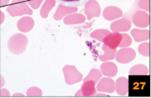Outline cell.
Returning <instances> with one entry per match:
<instances>
[{
	"instance_id": "d6986e66",
	"label": "cell",
	"mask_w": 151,
	"mask_h": 98,
	"mask_svg": "<svg viewBox=\"0 0 151 98\" xmlns=\"http://www.w3.org/2000/svg\"><path fill=\"white\" fill-rule=\"evenodd\" d=\"M102 50L104 51V54L99 56L100 60L104 62L110 60H113L115 58L116 49H111L107 47V46H106L105 44H103Z\"/></svg>"
},
{
	"instance_id": "8992f818",
	"label": "cell",
	"mask_w": 151,
	"mask_h": 98,
	"mask_svg": "<svg viewBox=\"0 0 151 98\" xmlns=\"http://www.w3.org/2000/svg\"><path fill=\"white\" fill-rule=\"evenodd\" d=\"M84 12L88 20H91L93 17L98 18L101 15V8L99 4L96 0H89L85 4Z\"/></svg>"
},
{
	"instance_id": "3957f363",
	"label": "cell",
	"mask_w": 151,
	"mask_h": 98,
	"mask_svg": "<svg viewBox=\"0 0 151 98\" xmlns=\"http://www.w3.org/2000/svg\"><path fill=\"white\" fill-rule=\"evenodd\" d=\"M7 11L13 17L33 14V11L24 0H13L11 5L7 8Z\"/></svg>"
},
{
	"instance_id": "1f68e13d",
	"label": "cell",
	"mask_w": 151,
	"mask_h": 98,
	"mask_svg": "<svg viewBox=\"0 0 151 98\" xmlns=\"http://www.w3.org/2000/svg\"><path fill=\"white\" fill-rule=\"evenodd\" d=\"M83 94H82V89H80V90L78 91L75 94V97H83Z\"/></svg>"
},
{
	"instance_id": "9a60e30c",
	"label": "cell",
	"mask_w": 151,
	"mask_h": 98,
	"mask_svg": "<svg viewBox=\"0 0 151 98\" xmlns=\"http://www.w3.org/2000/svg\"><path fill=\"white\" fill-rule=\"evenodd\" d=\"M86 21V17L82 13H71L64 18V23L66 25L82 24Z\"/></svg>"
},
{
	"instance_id": "cb8c5ba5",
	"label": "cell",
	"mask_w": 151,
	"mask_h": 98,
	"mask_svg": "<svg viewBox=\"0 0 151 98\" xmlns=\"http://www.w3.org/2000/svg\"><path fill=\"white\" fill-rule=\"evenodd\" d=\"M59 3L69 7H79L85 5L89 0H56Z\"/></svg>"
},
{
	"instance_id": "6da1fadb",
	"label": "cell",
	"mask_w": 151,
	"mask_h": 98,
	"mask_svg": "<svg viewBox=\"0 0 151 98\" xmlns=\"http://www.w3.org/2000/svg\"><path fill=\"white\" fill-rule=\"evenodd\" d=\"M129 97H145L150 95V78L148 75H129Z\"/></svg>"
},
{
	"instance_id": "836d02e7",
	"label": "cell",
	"mask_w": 151,
	"mask_h": 98,
	"mask_svg": "<svg viewBox=\"0 0 151 98\" xmlns=\"http://www.w3.org/2000/svg\"><path fill=\"white\" fill-rule=\"evenodd\" d=\"M95 97H110V96H108V95L105 94H101V93H99L98 94H96Z\"/></svg>"
},
{
	"instance_id": "ac0fdd59",
	"label": "cell",
	"mask_w": 151,
	"mask_h": 98,
	"mask_svg": "<svg viewBox=\"0 0 151 98\" xmlns=\"http://www.w3.org/2000/svg\"><path fill=\"white\" fill-rule=\"evenodd\" d=\"M131 36L136 42H142L150 39V30L134 28L131 30Z\"/></svg>"
},
{
	"instance_id": "484cf974",
	"label": "cell",
	"mask_w": 151,
	"mask_h": 98,
	"mask_svg": "<svg viewBox=\"0 0 151 98\" xmlns=\"http://www.w3.org/2000/svg\"><path fill=\"white\" fill-rule=\"evenodd\" d=\"M150 43L144 42V43H142V44L139 46L138 50H139V53H140V55H142L143 56H145V57H149L150 54Z\"/></svg>"
},
{
	"instance_id": "f546056e",
	"label": "cell",
	"mask_w": 151,
	"mask_h": 98,
	"mask_svg": "<svg viewBox=\"0 0 151 98\" xmlns=\"http://www.w3.org/2000/svg\"><path fill=\"white\" fill-rule=\"evenodd\" d=\"M0 97H10L11 95H10L9 92H8L6 89H1Z\"/></svg>"
},
{
	"instance_id": "d6a6232c",
	"label": "cell",
	"mask_w": 151,
	"mask_h": 98,
	"mask_svg": "<svg viewBox=\"0 0 151 98\" xmlns=\"http://www.w3.org/2000/svg\"><path fill=\"white\" fill-rule=\"evenodd\" d=\"M12 97H25V96H24L23 94H21V93H16L14 94V95H12Z\"/></svg>"
},
{
	"instance_id": "2e32d148",
	"label": "cell",
	"mask_w": 151,
	"mask_h": 98,
	"mask_svg": "<svg viewBox=\"0 0 151 98\" xmlns=\"http://www.w3.org/2000/svg\"><path fill=\"white\" fill-rule=\"evenodd\" d=\"M115 91L120 96H125L128 91V81L124 77H121L115 83Z\"/></svg>"
},
{
	"instance_id": "52a82bcc",
	"label": "cell",
	"mask_w": 151,
	"mask_h": 98,
	"mask_svg": "<svg viewBox=\"0 0 151 98\" xmlns=\"http://www.w3.org/2000/svg\"><path fill=\"white\" fill-rule=\"evenodd\" d=\"M132 21L135 26L140 28H145L150 25V15L146 11L139 10L132 16Z\"/></svg>"
},
{
	"instance_id": "4dcf8cb0",
	"label": "cell",
	"mask_w": 151,
	"mask_h": 98,
	"mask_svg": "<svg viewBox=\"0 0 151 98\" xmlns=\"http://www.w3.org/2000/svg\"><path fill=\"white\" fill-rule=\"evenodd\" d=\"M10 0H1L0 1V5L1 7H4V6H7L9 3Z\"/></svg>"
},
{
	"instance_id": "5bb4252c",
	"label": "cell",
	"mask_w": 151,
	"mask_h": 98,
	"mask_svg": "<svg viewBox=\"0 0 151 98\" xmlns=\"http://www.w3.org/2000/svg\"><path fill=\"white\" fill-rule=\"evenodd\" d=\"M34 20L29 16H24L20 18L17 22L19 30L22 33H28L34 27Z\"/></svg>"
},
{
	"instance_id": "7a4b0ae2",
	"label": "cell",
	"mask_w": 151,
	"mask_h": 98,
	"mask_svg": "<svg viewBox=\"0 0 151 98\" xmlns=\"http://www.w3.org/2000/svg\"><path fill=\"white\" fill-rule=\"evenodd\" d=\"M28 39L26 36L22 33H17L9 38L8 47L10 51L15 55H20L26 50Z\"/></svg>"
},
{
	"instance_id": "f1b7e54d",
	"label": "cell",
	"mask_w": 151,
	"mask_h": 98,
	"mask_svg": "<svg viewBox=\"0 0 151 98\" xmlns=\"http://www.w3.org/2000/svg\"><path fill=\"white\" fill-rule=\"evenodd\" d=\"M26 1L33 9L36 10L40 8L44 0H26Z\"/></svg>"
},
{
	"instance_id": "d4e9b609",
	"label": "cell",
	"mask_w": 151,
	"mask_h": 98,
	"mask_svg": "<svg viewBox=\"0 0 151 98\" xmlns=\"http://www.w3.org/2000/svg\"><path fill=\"white\" fill-rule=\"evenodd\" d=\"M42 96V92L40 88L33 86V87H30L27 89V97H41Z\"/></svg>"
},
{
	"instance_id": "5b68a950",
	"label": "cell",
	"mask_w": 151,
	"mask_h": 98,
	"mask_svg": "<svg viewBox=\"0 0 151 98\" xmlns=\"http://www.w3.org/2000/svg\"><path fill=\"white\" fill-rule=\"evenodd\" d=\"M136 56L135 50L132 48H122L116 53V60L120 63H128L133 61Z\"/></svg>"
},
{
	"instance_id": "83f0119b",
	"label": "cell",
	"mask_w": 151,
	"mask_h": 98,
	"mask_svg": "<svg viewBox=\"0 0 151 98\" xmlns=\"http://www.w3.org/2000/svg\"><path fill=\"white\" fill-rule=\"evenodd\" d=\"M150 0H139L138 2V7L141 10H143L146 12H150Z\"/></svg>"
},
{
	"instance_id": "ba28073f",
	"label": "cell",
	"mask_w": 151,
	"mask_h": 98,
	"mask_svg": "<svg viewBox=\"0 0 151 98\" xmlns=\"http://www.w3.org/2000/svg\"><path fill=\"white\" fill-rule=\"evenodd\" d=\"M96 89L99 92L113 93L115 91V82L110 77H102L97 83Z\"/></svg>"
},
{
	"instance_id": "e575fe53",
	"label": "cell",
	"mask_w": 151,
	"mask_h": 98,
	"mask_svg": "<svg viewBox=\"0 0 151 98\" xmlns=\"http://www.w3.org/2000/svg\"><path fill=\"white\" fill-rule=\"evenodd\" d=\"M0 13H1V24H2V22L4 21V19H5V15H4L2 11H0Z\"/></svg>"
},
{
	"instance_id": "d590c367",
	"label": "cell",
	"mask_w": 151,
	"mask_h": 98,
	"mask_svg": "<svg viewBox=\"0 0 151 98\" xmlns=\"http://www.w3.org/2000/svg\"><path fill=\"white\" fill-rule=\"evenodd\" d=\"M5 80H4L3 77H2V75H1V85H0V86H1V87H2V86H3V85L5 84Z\"/></svg>"
},
{
	"instance_id": "ffe728a7",
	"label": "cell",
	"mask_w": 151,
	"mask_h": 98,
	"mask_svg": "<svg viewBox=\"0 0 151 98\" xmlns=\"http://www.w3.org/2000/svg\"><path fill=\"white\" fill-rule=\"evenodd\" d=\"M56 3V0H45L40 10V16L43 18H47L50 11L55 7Z\"/></svg>"
},
{
	"instance_id": "7c38bea8",
	"label": "cell",
	"mask_w": 151,
	"mask_h": 98,
	"mask_svg": "<svg viewBox=\"0 0 151 98\" xmlns=\"http://www.w3.org/2000/svg\"><path fill=\"white\" fill-rule=\"evenodd\" d=\"M103 17L107 21H113L122 16V11L116 6L107 7L103 11Z\"/></svg>"
},
{
	"instance_id": "44dd1931",
	"label": "cell",
	"mask_w": 151,
	"mask_h": 98,
	"mask_svg": "<svg viewBox=\"0 0 151 98\" xmlns=\"http://www.w3.org/2000/svg\"><path fill=\"white\" fill-rule=\"evenodd\" d=\"M109 33H110V30L106 29H99V30H94L91 33V37L92 38L97 40L99 42H102L103 39L107 36Z\"/></svg>"
},
{
	"instance_id": "e0dca14e",
	"label": "cell",
	"mask_w": 151,
	"mask_h": 98,
	"mask_svg": "<svg viewBox=\"0 0 151 98\" xmlns=\"http://www.w3.org/2000/svg\"><path fill=\"white\" fill-rule=\"evenodd\" d=\"M95 85L96 83L92 80L84 82L81 89L85 97H95V95L96 94V89L95 88Z\"/></svg>"
},
{
	"instance_id": "30bf717a",
	"label": "cell",
	"mask_w": 151,
	"mask_h": 98,
	"mask_svg": "<svg viewBox=\"0 0 151 98\" xmlns=\"http://www.w3.org/2000/svg\"><path fill=\"white\" fill-rule=\"evenodd\" d=\"M131 21L127 18H121V19L116 20L113 21L110 24V30L112 32H117V33H122V32L129 31L131 28Z\"/></svg>"
},
{
	"instance_id": "603a6c76",
	"label": "cell",
	"mask_w": 151,
	"mask_h": 98,
	"mask_svg": "<svg viewBox=\"0 0 151 98\" xmlns=\"http://www.w3.org/2000/svg\"><path fill=\"white\" fill-rule=\"evenodd\" d=\"M101 77H102V73H101V71H99L97 69H92L89 74L87 75V77L84 78L83 81L85 82L87 80H92L96 84L99 80L101 78Z\"/></svg>"
},
{
	"instance_id": "9c48e42d",
	"label": "cell",
	"mask_w": 151,
	"mask_h": 98,
	"mask_svg": "<svg viewBox=\"0 0 151 98\" xmlns=\"http://www.w3.org/2000/svg\"><path fill=\"white\" fill-rule=\"evenodd\" d=\"M122 39V36L120 33L113 32V33H109L107 36H105V38L103 39L102 42L110 48L116 49L119 46Z\"/></svg>"
},
{
	"instance_id": "4fadbf2b",
	"label": "cell",
	"mask_w": 151,
	"mask_h": 98,
	"mask_svg": "<svg viewBox=\"0 0 151 98\" xmlns=\"http://www.w3.org/2000/svg\"><path fill=\"white\" fill-rule=\"evenodd\" d=\"M101 72L106 77H113L118 73V68L116 65L113 62L104 61L101 65Z\"/></svg>"
},
{
	"instance_id": "7402d4cb",
	"label": "cell",
	"mask_w": 151,
	"mask_h": 98,
	"mask_svg": "<svg viewBox=\"0 0 151 98\" xmlns=\"http://www.w3.org/2000/svg\"><path fill=\"white\" fill-rule=\"evenodd\" d=\"M129 75H149V70L145 65L137 64L130 69Z\"/></svg>"
},
{
	"instance_id": "277c9868",
	"label": "cell",
	"mask_w": 151,
	"mask_h": 98,
	"mask_svg": "<svg viewBox=\"0 0 151 98\" xmlns=\"http://www.w3.org/2000/svg\"><path fill=\"white\" fill-rule=\"evenodd\" d=\"M65 82L68 85H73L82 81V75L80 72L72 65H66L62 69Z\"/></svg>"
},
{
	"instance_id": "4316f807",
	"label": "cell",
	"mask_w": 151,
	"mask_h": 98,
	"mask_svg": "<svg viewBox=\"0 0 151 98\" xmlns=\"http://www.w3.org/2000/svg\"><path fill=\"white\" fill-rule=\"evenodd\" d=\"M122 41L119 47H121V48H125V47H130L132 44L131 37L127 33H122Z\"/></svg>"
},
{
	"instance_id": "8fae6325",
	"label": "cell",
	"mask_w": 151,
	"mask_h": 98,
	"mask_svg": "<svg viewBox=\"0 0 151 98\" xmlns=\"http://www.w3.org/2000/svg\"><path fill=\"white\" fill-rule=\"evenodd\" d=\"M77 11V7H69L60 4L58 6L56 12H55L54 15H53V18L56 21H60L62 18H63L64 16H66L69 15V14L76 13Z\"/></svg>"
}]
</instances>
